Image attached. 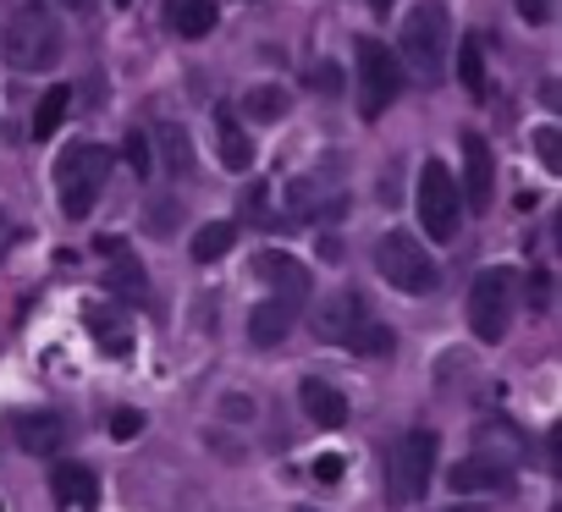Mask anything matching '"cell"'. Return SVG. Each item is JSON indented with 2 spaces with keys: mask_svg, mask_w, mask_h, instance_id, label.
<instances>
[{
  "mask_svg": "<svg viewBox=\"0 0 562 512\" xmlns=\"http://www.w3.org/2000/svg\"><path fill=\"white\" fill-rule=\"evenodd\" d=\"M0 50L18 72H50L61 61V23L45 0H29V7L12 12L7 34H0Z\"/></svg>",
  "mask_w": 562,
  "mask_h": 512,
  "instance_id": "cell-1",
  "label": "cell"
},
{
  "mask_svg": "<svg viewBox=\"0 0 562 512\" xmlns=\"http://www.w3.org/2000/svg\"><path fill=\"white\" fill-rule=\"evenodd\" d=\"M375 271L386 276V287H397V293H408V298H425V293L441 287V271H436V260H430V248H425L414 231H386V237L375 242Z\"/></svg>",
  "mask_w": 562,
  "mask_h": 512,
  "instance_id": "cell-2",
  "label": "cell"
},
{
  "mask_svg": "<svg viewBox=\"0 0 562 512\" xmlns=\"http://www.w3.org/2000/svg\"><path fill=\"white\" fill-rule=\"evenodd\" d=\"M105 171H111V149H100V144H78V149H67L56 160V187H61V215L67 220H89L94 215Z\"/></svg>",
  "mask_w": 562,
  "mask_h": 512,
  "instance_id": "cell-3",
  "label": "cell"
},
{
  "mask_svg": "<svg viewBox=\"0 0 562 512\" xmlns=\"http://www.w3.org/2000/svg\"><path fill=\"white\" fill-rule=\"evenodd\" d=\"M430 468H436V430H408L386 457V501L414 507L430 490Z\"/></svg>",
  "mask_w": 562,
  "mask_h": 512,
  "instance_id": "cell-4",
  "label": "cell"
},
{
  "mask_svg": "<svg viewBox=\"0 0 562 512\" xmlns=\"http://www.w3.org/2000/svg\"><path fill=\"white\" fill-rule=\"evenodd\" d=\"M513 298H518V276L507 265L480 271L474 287H469V331L480 342H502L507 326H513Z\"/></svg>",
  "mask_w": 562,
  "mask_h": 512,
  "instance_id": "cell-5",
  "label": "cell"
},
{
  "mask_svg": "<svg viewBox=\"0 0 562 512\" xmlns=\"http://www.w3.org/2000/svg\"><path fill=\"white\" fill-rule=\"evenodd\" d=\"M447 45H452L447 12H441V7H419V12H408V23H403V56H397V61H408L425 83H436V78L447 72Z\"/></svg>",
  "mask_w": 562,
  "mask_h": 512,
  "instance_id": "cell-6",
  "label": "cell"
},
{
  "mask_svg": "<svg viewBox=\"0 0 562 512\" xmlns=\"http://www.w3.org/2000/svg\"><path fill=\"white\" fill-rule=\"evenodd\" d=\"M353 56H359V111H364V122H375L403 94V61L370 34L353 45Z\"/></svg>",
  "mask_w": 562,
  "mask_h": 512,
  "instance_id": "cell-7",
  "label": "cell"
},
{
  "mask_svg": "<svg viewBox=\"0 0 562 512\" xmlns=\"http://www.w3.org/2000/svg\"><path fill=\"white\" fill-rule=\"evenodd\" d=\"M419 220L436 242H452L463 226V193L441 160H425V171H419Z\"/></svg>",
  "mask_w": 562,
  "mask_h": 512,
  "instance_id": "cell-8",
  "label": "cell"
},
{
  "mask_svg": "<svg viewBox=\"0 0 562 512\" xmlns=\"http://www.w3.org/2000/svg\"><path fill=\"white\" fill-rule=\"evenodd\" d=\"M254 276H259L281 304H304V298H310V287H315L310 265H304V260H293V253H281V248L254 253Z\"/></svg>",
  "mask_w": 562,
  "mask_h": 512,
  "instance_id": "cell-9",
  "label": "cell"
},
{
  "mask_svg": "<svg viewBox=\"0 0 562 512\" xmlns=\"http://www.w3.org/2000/svg\"><path fill=\"white\" fill-rule=\"evenodd\" d=\"M463 204L474 209H491V193H496V160H491V144L480 133H463V182H458Z\"/></svg>",
  "mask_w": 562,
  "mask_h": 512,
  "instance_id": "cell-10",
  "label": "cell"
},
{
  "mask_svg": "<svg viewBox=\"0 0 562 512\" xmlns=\"http://www.w3.org/2000/svg\"><path fill=\"white\" fill-rule=\"evenodd\" d=\"M513 474H518V468H513V457H502V452H474V457H469V463H458L447 479H452V490H458V496H469V490H474V496H485V490H507V485H513Z\"/></svg>",
  "mask_w": 562,
  "mask_h": 512,
  "instance_id": "cell-11",
  "label": "cell"
},
{
  "mask_svg": "<svg viewBox=\"0 0 562 512\" xmlns=\"http://www.w3.org/2000/svg\"><path fill=\"white\" fill-rule=\"evenodd\" d=\"M12 441H18L29 457H50V452L67 446V419L50 413V408H34V413H23V419L12 424Z\"/></svg>",
  "mask_w": 562,
  "mask_h": 512,
  "instance_id": "cell-12",
  "label": "cell"
},
{
  "mask_svg": "<svg viewBox=\"0 0 562 512\" xmlns=\"http://www.w3.org/2000/svg\"><path fill=\"white\" fill-rule=\"evenodd\" d=\"M50 490H56V501H61V512H94V468H83V463H56V474H50Z\"/></svg>",
  "mask_w": 562,
  "mask_h": 512,
  "instance_id": "cell-13",
  "label": "cell"
},
{
  "mask_svg": "<svg viewBox=\"0 0 562 512\" xmlns=\"http://www.w3.org/2000/svg\"><path fill=\"white\" fill-rule=\"evenodd\" d=\"M370 320V309H364V298L359 293H348V298H331L326 304V315L315 320V331L326 337V342H348L353 348V337H359V326Z\"/></svg>",
  "mask_w": 562,
  "mask_h": 512,
  "instance_id": "cell-14",
  "label": "cell"
},
{
  "mask_svg": "<svg viewBox=\"0 0 562 512\" xmlns=\"http://www.w3.org/2000/svg\"><path fill=\"white\" fill-rule=\"evenodd\" d=\"M288 331H293V304L270 298V304H254V309H248V342H254V348H276Z\"/></svg>",
  "mask_w": 562,
  "mask_h": 512,
  "instance_id": "cell-15",
  "label": "cell"
},
{
  "mask_svg": "<svg viewBox=\"0 0 562 512\" xmlns=\"http://www.w3.org/2000/svg\"><path fill=\"white\" fill-rule=\"evenodd\" d=\"M299 402L310 408V419H315L321 430H337V424L348 419V397H342L337 386H326V380H304V386H299Z\"/></svg>",
  "mask_w": 562,
  "mask_h": 512,
  "instance_id": "cell-16",
  "label": "cell"
},
{
  "mask_svg": "<svg viewBox=\"0 0 562 512\" xmlns=\"http://www.w3.org/2000/svg\"><path fill=\"white\" fill-rule=\"evenodd\" d=\"M89 337H94L111 359H127V353H133V326H127V315H116V309H89Z\"/></svg>",
  "mask_w": 562,
  "mask_h": 512,
  "instance_id": "cell-17",
  "label": "cell"
},
{
  "mask_svg": "<svg viewBox=\"0 0 562 512\" xmlns=\"http://www.w3.org/2000/svg\"><path fill=\"white\" fill-rule=\"evenodd\" d=\"M166 18L182 39H204L215 29V7L210 0H166Z\"/></svg>",
  "mask_w": 562,
  "mask_h": 512,
  "instance_id": "cell-18",
  "label": "cell"
},
{
  "mask_svg": "<svg viewBox=\"0 0 562 512\" xmlns=\"http://www.w3.org/2000/svg\"><path fill=\"white\" fill-rule=\"evenodd\" d=\"M100 253H105V260H116V265H111V276H105L116 293H122V287H127V293H144V271H138V260H133V253H127V242H116V237H100Z\"/></svg>",
  "mask_w": 562,
  "mask_h": 512,
  "instance_id": "cell-19",
  "label": "cell"
},
{
  "mask_svg": "<svg viewBox=\"0 0 562 512\" xmlns=\"http://www.w3.org/2000/svg\"><path fill=\"white\" fill-rule=\"evenodd\" d=\"M215 133H221V166H226V171H248V166H254V144H248V133H243L232 116H221Z\"/></svg>",
  "mask_w": 562,
  "mask_h": 512,
  "instance_id": "cell-20",
  "label": "cell"
},
{
  "mask_svg": "<svg viewBox=\"0 0 562 512\" xmlns=\"http://www.w3.org/2000/svg\"><path fill=\"white\" fill-rule=\"evenodd\" d=\"M237 242V226L232 220H210V226H199L193 231V260L199 265H210V260H221V253Z\"/></svg>",
  "mask_w": 562,
  "mask_h": 512,
  "instance_id": "cell-21",
  "label": "cell"
},
{
  "mask_svg": "<svg viewBox=\"0 0 562 512\" xmlns=\"http://www.w3.org/2000/svg\"><path fill=\"white\" fill-rule=\"evenodd\" d=\"M72 111V89L67 83H56L45 100H40V111H34V138L45 144V138H56V127H61V116Z\"/></svg>",
  "mask_w": 562,
  "mask_h": 512,
  "instance_id": "cell-22",
  "label": "cell"
},
{
  "mask_svg": "<svg viewBox=\"0 0 562 512\" xmlns=\"http://www.w3.org/2000/svg\"><path fill=\"white\" fill-rule=\"evenodd\" d=\"M243 111H248L254 122H281V116H288V89L259 83V89H248V94H243Z\"/></svg>",
  "mask_w": 562,
  "mask_h": 512,
  "instance_id": "cell-23",
  "label": "cell"
},
{
  "mask_svg": "<svg viewBox=\"0 0 562 512\" xmlns=\"http://www.w3.org/2000/svg\"><path fill=\"white\" fill-rule=\"evenodd\" d=\"M353 353H364V359H392V353H397L392 326H386V320H364L359 337H353Z\"/></svg>",
  "mask_w": 562,
  "mask_h": 512,
  "instance_id": "cell-24",
  "label": "cell"
},
{
  "mask_svg": "<svg viewBox=\"0 0 562 512\" xmlns=\"http://www.w3.org/2000/svg\"><path fill=\"white\" fill-rule=\"evenodd\" d=\"M458 78H463V89L480 100L485 94V50H480V39L469 34L463 39V50H458Z\"/></svg>",
  "mask_w": 562,
  "mask_h": 512,
  "instance_id": "cell-25",
  "label": "cell"
},
{
  "mask_svg": "<svg viewBox=\"0 0 562 512\" xmlns=\"http://www.w3.org/2000/svg\"><path fill=\"white\" fill-rule=\"evenodd\" d=\"M160 149H166V171L171 177H188L193 171V144H188V133L171 122V127H160Z\"/></svg>",
  "mask_w": 562,
  "mask_h": 512,
  "instance_id": "cell-26",
  "label": "cell"
},
{
  "mask_svg": "<svg viewBox=\"0 0 562 512\" xmlns=\"http://www.w3.org/2000/svg\"><path fill=\"white\" fill-rule=\"evenodd\" d=\"M529 144H535V155H540L546 171H562V133H557V127H535Z\"/></svg>",
  "mask_w": 562,
  "mask_h": 512,
  "instance_id": "cell-27",
  "label": "cell"
},
{
  "mask_svg": "<svg viewBox=\"0 0 562 512\" xmlns=\"http://www.w3.org/2000/svg\"><path fill=\"white\" fill-rule=\"evenodd\" d=\"M138 430H144V413H138V408H122V413H111V435H116V441H133Z\"/></svg>",
  "mask_w": 562,
  "mask_h": 512,
  "instance_id": "cell-28",
  "label": "cell"
},
{
  "mask_svg": "<svg viewBox=\"0 0 562 512\" xmlns=\"http://www.w3.org/2000/svg\"><path fill=\"white\" fill-rule=\"evenodd\" d=\"M551 12H557L551 0H518V18H524L529 29H546V23H551Z\"/></svg>",
  "mask_w": 562,
  "mask_h": 512,
  "instance_id": "cell-29",
  "label": "cell"
},
{
  "mask_svg": "<svg viewBox=\"0 0 562 512\" xmlns=\"http://www.w3.org/2000/svg\"><path fill=\"white\" fill-rule=\"evenodd\" d=\"M122 149H127V166H133L138 177H149V138H144V133H133Z\"/></svg>",
  "mask_w": 562,
  "mask_h": 512,
  "instance_id": "cell-30",
  "label": "cell"
},
{
  "mask_svg": "<svg viewBox=\"0 0 562 512\" xmlns=\"http://www.w3.org/2000/svg\"><path fill=\"white\" fill-rule=\"evenodd\" d=\"M342 468H348V463H342L337 452H326V457H315V479H321V485H337V479H342Z\"/></svg>",
  "mask_w": 562,
  "mask_h": 512,
  "instance_id": "cell-31",
  "label": "cell"
},
{
  "mask_svg": "<svg viewBox=\"0 0 562 512\" xmlns=\"http://www.w3.org/2000/svg\"><path fill=\"white\" fill-rule=\"evenodd\" d=\"M177 215H182V209H177L171 198H155V204H149V226H171Z\"/></svg>",
  "mask_w": 562,
  "mask_h": 512,
  "instance_id": "cell-32",
  "label": "cell"
},
{
  "mask_svg": "<svg viewBox=\"0 0 562 512\" xmlns=\"http://www.w3.org/2000/svg\"><path fill=\"white\" fill-rule=\"evenodd\" d=\"M221 413H226V419H254V402H248V397H237V391H232V397H226V402H221Z\"/></svg>",
  "mask_w": 562,
  "mask_h": 512,
  "instance_id": "cell-33",
  "label": "cell"
},
{
  "mask_svg": "<svg viewBox=\"0 0 562 512\" xmlns=\"http://www.w3.org/2000/svg\"><path fill=\"white\" fill-rule=\"evenodd\" d=\"M94 7L100 0H67V12H78V18H94Z\"/></svg>",
  "mask_w": 562,
  "mask_h": 512,
  "instance_id": "cell-34",
  "label": "cell"
},
{
  "mask_svg": "<svg viewBox=\"0 0 562 512\" xmlns=\"http://www.w3.org/2000/svg\"><path fill=\"white\" fill-rule=\"evenodd\" d=\"M7 242H12V226H7V209H0V253H7Z\"/></svg>",
  "mask_w": 562,
  "mask_h": 512,
  "instance_id": "cell-35",
  "label": "cell"
},
{
  "mask_svg": "<svg viewBox=\"0 0 562 512\" xmlns=\"http://www.w3.org/2000/svg\"><path fill=\"white\" fill-rule=\"evenodd\" d=\"M441 512H485V507H441Z\"/></svg>",
  "mask_w": 562,
  "mask_h": 512,
  "instance_id": "cell-36",
  "label": "cell"
},
{
  "mask_svg": "<svg viewBox=\"0 0 562 512\" xmlns=\"http://www.w3.org/2000/svg\"><path fill=\"white\" fill-rule=\"evenodd\" d=\"M370 7H375V12H386V7H392V0H370Z\"/></svg>",
  "mask_w": 562,
  "mask_h": 512,
  "instance_id": "cell-37",
  "label": "cell"
},
{
  "mask_svg": "<svg viewBox=\"0 0 562 512\" xmlns=\"http://www.w3.org/2000/svg\"><path fill=\"white\" fill-rule=\"evenodd\" d=\"M116 7H133V0H116Z\"/></svg>",
  "mask_w": 562,
  "mask_h": 512,
  "instance_id": "cell-38",
  "label": "cell"
},
{
  "mask_svg": "<svg viewBox=\"0 0 562 512\" xmlns=\"http://www.w3.org/2000/svg\"><path fill=\"white\" fill-rule=\"evenodd\" d=\"M299 512H315V507H299Z\"/></svg>",
  "mask_w": 562,
  "mask_h": 512,
  "instance_id": "cell-39",
  "label": "cell"
},
{
  "mask_svg": "<svg viewBox=\"0 0 562 512\" xmlns=\"http://www.w3.org/2000/svg\"><path fill=\"white\" fill-rule=\"evenodd\" d=\"M0 512H7V507H0Z\"/></svg>",
  "mask_w": 562,
  "mask_h": 512,
  "instance_id": "cell-40",
  "label": "cell"
}]
</instances>
